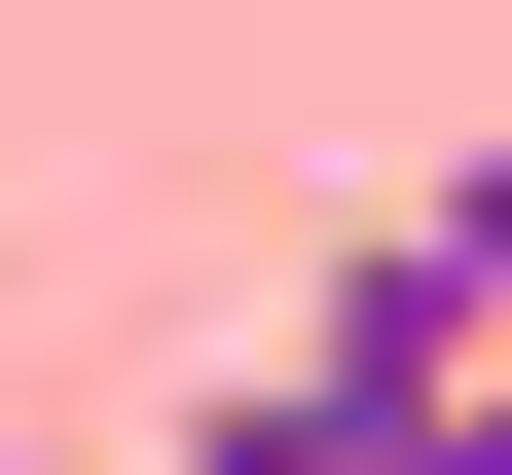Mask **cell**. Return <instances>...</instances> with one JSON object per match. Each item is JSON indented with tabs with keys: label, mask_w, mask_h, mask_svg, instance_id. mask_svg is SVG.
I'll return each instance as SVG.
<instances>
[{
	"label": "cell",
	"mask_w": 512,
	"mask_h": 475,
	"mask_svg": "<svg viewBox=\"0 0 512 475\" xmlns=\"http://www.w3.org/2000/svg\"><path fill=\"white\" fill-rule=\"evenodd\" d=\"M183 475H439V366L403 329H256V366L183 402Z\"/></svg>",
	"instance_id": "cell-1"
},
{
	"label": "cell",
	"mask_w": 512,
	"mask_h": 475,
	"mask_svg": "<svg viewBox=\"0 0 512 475\" xmlns=\"http://www.w3.org/2000/svg\"><path fill=\"white\" fill-rule=\"evenodd\" d=\"M330 329H403V366H476V329H512V147H476V183H403V220L330 256Z\"/></svg>",
	"instance_id": "cell-2"
}]
</instances>
